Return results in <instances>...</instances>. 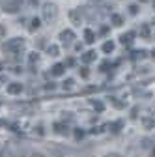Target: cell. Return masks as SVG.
<instances>
[{
    "label": "cell",
    "instance_id": "cell-1",
    "mask_svg": "<svg viewBox=\"0 0 155 157\" xmlns=\"http://www.w3.org/2000/svg\"><path fill=\"white\" fill-rule=\"evenodd\" d=\"M43 19L47 23H51V21H54L56 19V15H58V8H56V4L54 2H47V4H43Z\"/></svg>",
    "mask_w": 155,
    "mask_h": 157
},
{
    "label": "cell",
    "instance_id": "cell-2",
    "mask_svg": "<svg viewBox=\"0 0 155 157\" xmlns=\"http://www.w3.org/2000/svg\"><path fill=\"white\" fill-rule=\"evenodd\" d=\"M23 47H25V39L23 37H13V39H9V41L4 43V51H8V52H19Z\"/></svg>",
    "mask_w": 155,
    "mask_h": 157
},
{
    "label": "cell",
    "instance_id": "cell-3",
    "mask_svg": "<svg viewBox=\"0 0 155 157\" xmlns=\"http://www.w3.org/2000/svg\"><path fill=\"white\" fill-rule=\"evenodd\" d=\"M60 39H62V43L64 45H69L71 41H73V39H75V34H73V30H62L60 32Z\"/></svg>",
    "mask_w": 155,
    "mask_h": 157
},
{
    "label": "cell",
    "instance_id": "cell-4",
    "mask_svg": "<svg viewBox=\"0 0 155 157\" xmlns=\"http://www.w3.org/2000/svg\"><path fill=\"white\" fill-rule=\"evenodd\" d=\"M66 73V64H54L51 67V75L52 77H62Z\"/></svg>",
    "mask_w": 155,
    "mask_h": 157
},
{
    "label": "cell",
    "instance_id": "cell-5",
    "mask_svg": "<svg viewBox=\"0 0 155 157\" xmlns=\"http://www.w3.org/2000/svg\"><path fill=\"white\" fill-rule=\"evenodd\" d=\"M69 19L73 25H81L82 23V15H81V10H71L69 11Z\"/></svg>",
    "mask_w": 155,
    "mask_h": 157
},
{
    "label": "cell",
    "instance_id": "cell-6",
    "mask_svg": "<svg viewBox=\"0 0 155 157\" xmlns=\"http://www.w3.org/2000/svg\"><path fill=\"white\" fill-rule=\"evenodd\" d=\"M6 92H8L9 95H17V94H21V92H23V84H19V82H11V84L6 88Z\"/></svg>",
    "mask_w": 155,
    "mask_h": 157
},
{
    "label": "cell",
    "instance_id": "cell-7",
    "mask_svg": "<svg viewBox=\"0 0 155 157\" xmlns=\"http://www.w3.org/2000/svg\"><path fill=\"white\" fill-rule=\"evenodd\" d=\"M19 8L21 6H19L15 0H9V2L4 4V11H8V13H15V11H19Z\"/></svg>",
    "mask_w": 155,
    "mask_h": 157
},
{
    "label": "cell",
    "instance_id": "cell-8",
    "mask_svg": "<svg viewBox=\"0 0 155 157\" xmlns=\"http://www.w3.org/2000/svg\"><path fill=\"white\" fill-rule=\"evenodd\" d=\"M95 56H97V54H95V51H88V52L82 54V62H84V64H90V62L95 60Z\"/></svg>",
    "mask_w": 155,
    "mask_h": 157
},
{
    "label": "cell",
    "instance_id": "cell-9",
    "mask_svg": "<svg viewBox=\"0 0 155 157\" xmlns=\"http://www.w3.org/2000/svg\"><path fill=\"white\" fill-rule=\"evenodd\" d=\"M133 37H134V32H127V34H122V36H120V41H122L123 45H129V43L133 41Z\"/></svg>",
    "mask_w": 155,
    "mask_h": 157
},
{
    "label": "cell",
    "instance_id": "cell-10",
    "mask_svg": "<svg viewBox=\"0 0 155 157\" xmlns=\"http://www.w3.org/2000/svg\"><path fill=\"white\" fill-rule=\"evenodd\" d=\"M84 41H86V43H93V41H95V34H93V30H90V28L84 30Z\"/></svg>",
    "mask_w": 155,
    "mask_h": 157
},
{
    "label": "cell",
    "instance_id": "cell-11",
    "mask_svg": "<svg viewBox=\"0 0 155 157\" xmlns=\"http://www.w3.org/2000/svg\"><path fill=\"white\" fill-rule=\"evenodd\" d=\"M40 26H41V21H40L37 17H34L32 21H30V26H28V30H30V32H36V30L40 28Z\"/></svg>",
    "mask_w": 155,
    "mask_h": 157
},
{
    "label": "cell",
    "instance_id": "cell-12",
    "mask_svg": "<svg viewBox=\"0 0 155 157\" xmlns=\"http://www.w3.org/2000/svg\"><path fill=\"white\" fill-rule=\"evenodd\" d=\"M112 25H114V26H122V25H123V17L118 15V13H114V15H112Z\"/></svg>",
    "mask_w": 155,
    "mask_h": 157
},
{
    "label": "cell",
    "instance_id": "cell-13",
    "mask_svg": "<svg viewBox=\"0 0 155 157\" xmlns=\"http://www.w3.org/2000/svg\"><path fill=\"white\" fill-rule=\"evenodd\" d=\"M114 51V41H105L103 43V52H112Z\"/></svg>",
    "mask_w": 155,
    "mask_h": 157
},
{
    "label": "cell",
    "instance_id": "cell-14",
    "mask_svg": "<svg viewBox=\"0 0 155 157\" xmlns=\"http://www.w3.org/2000/svg\"><path fill=\"white\" fill-rule=\"evenodd\" d=\"M62 86H64V90H71V88L75 86V81H73V78H66Z\"/></svg>",
    "mask_w": 155,
    "mask_h": 157
},
{
    "label": "cell",
    "instance_id": "cell-15",
    "mask_svg": "<svg viewBox=\"0 0 155 157\" xmlns=\"http://www.w3.org/2000/svg\"><path fill=\"white\" fill-rule=\"evenodd\" d=\"M47 52H49L51 56H58V47H56V45H49V47H47Z\"/></svg>",
    "mask_w": 155,
    "mask_h": 157
},
{
    "label": "cell",
    "instance_id": "cell-16",
    "mask_svg": "<svg viewBox=\"0 0 155 157\" xmlns=\"http://www.w3.org/2000/svg\"><path fill=\"white\" fill-rule=\"evenodd\" d=\"M54 129H56L58 133H66V131H67V125H64V124H54Z\"/></svg>",
    "mask_w": 155,
    "mask_h": 157
},
{
    "label": "cell",
    "instance_id": "cell-17",
    "mask_svg": "<svg viewBox=\"0 0 155 157\" xmlns=\"http://www.w3.org/2000/svg\"><path fill=\"white\" fill-rule=\"evenodd\" d=\"M28 60H30V64H36L37 60H40V54H37V52H30V56H28Z\"/></svg>",
    "mask_w": 155,
    "mask_h": 157
},
{
    "label": "cell",
    "instance_id": "cell-18",
    "mask_svg": "<svg viewBox=\"0 0 155 157\" xmlns=\"http://www.w3.org/2000/svg\"><path fill=\"white\" fill-rule=\"evenodd\" d=\"M146 56V51H134L133 52V58H144Z\"/></svg>",
    "mask_w": 155,
    "mask_h": 157
},
{
    "label": "cell",
    "instance_id": "cell-19",
    "mask_svg": "<svg viewBox=\"0 0 155 157\" xmlns=\"http://www.w3.org/2000/svg\"><path fill=\"white\" fill-rule=\"evenodd\" d=\"M79 73H81V77H82V78H88V77H90V71H88L86 67H82V69H79Z\"/></svg>",
    "mask_w": 155,
    "mask_h": 157
},
{
    "label": "cell",
    "instance_id": "cell-20",
    "mask_svg": "<svg viewBox=\"0 0 155 157\" xmlns=\"http://www.w3.org/2000/svg\"><path fill=\"white\" fill-rule=\"evenodd\" d=\"M129 13H131V15H137V13H138V6H134V4L129 6Z\"/></svg>",
    "mask_w": 155,
    "mask_h": 157
},
{
    "label": "cell",
    "instance_id": "cell-21",
    "mask_svg": "<svg viewBox=\"0 0 155 157\" xmlns=\"http://www.w3.org/2000/svg\"><path fill=\"white\" fill-rule=\"evenodd\" d=\"M93 107H95V109H97V110H99V112H101V110H103V109H105V105H103V103H101V101H93Z\"/></svg>",
    "mask_w": 155,
    "mask_h": 157
},
{
    "label": "cell",
    "instance_id": "cell-22",
    "mask_svg": "<svg viewBox=\"0 0 155 157\" xmlns=\"http://www.w3.org/2000/svg\"><path fill=\"white\" fill-rule=\"evenodd\" d=\"M120 127H122V122H116V124L112 125V131H114V133H118V131H120Z\"/></svg>",
    "mask_w": 155,
    "mask_h": 157
},
{
    "label": "cell",
    "instance_id": "cell-23",
    "mask_svg": "<svg viewBox=\"0 0 155 157\" xmlns=\"http://www.w3.org/2000/svg\"><path fill=\"white\" fill-rule=\"evenodd\" d=\"M140 32H142V36H148V34H149V28H148V25H144Z\"/></svg>",
    "mask_w": 155,
    "mask_h": 157
},
{
    "label": "cell",
    "instance_id": "cell-24",
    "mask_svg": "<svg viewBox=\"0 0 155 157\" xmlns=\"http://www.w3.org/2000/svg\"><path fill=\"white\" fill-rule=\"evenodd\" d=\"M82 135H84L82 131H75V139H82Z\"/></svg>",
    "mask_w": 155,
    "mask_h": 157
},
{
    "label": "cell",
    "instance_id": "cell-25",
    "mask_svg": "<svg viewBox=\"0 0 155 157\" xmlns=\"http://www.w3.org/2000/svg\"><path fill=\"white\" fill-rule=\"evenodd\" d=\"M108 66H110L108 62H103V64H101V71H107V67H108Z\"/></svg>",
    "mask_w": 155,
    "mask_h": 157
},
{
    "label": "cell",
    "instance_id": "cell-26",
    "mask_svg": "<svg viewBox=\"0 0 155 157\" xmlns=\"http://www.w3.org/2000/svg\"><path fill=\"white\" fill-rule=\"evenodd\" d=\"M45 88H47V90H54V84H52V82H49V84H47Z\"/></svg>",
    "mask_w": 155,
    "mask_h": 157
},
{
    "label": "cell",
    "instance_id": "cell-27",
    "mask_svg": "<svg viewBox=\"0 0 155 157\" xmlns=\"http://www.w3.org/2000/svg\"><path fill=\"white\" fill-rule=\"evenodd\" d=\"M28 4H30V6H36V4H37V0H28Z\"/></svg>",
    "mask_w": 155,
    "mask_h": 157
},
{
    "label": "cell",
    "instance_id": "cell-28",
    "mask_svg": "<svg viewBox=\"0 0 155 157\" xmlns=\"http://www.w3.org/2000/svg\"><path fill=\"white\" fill-rule=\"evenodd\" d=\"M32 157H43L41 153H32Z\"/></svg>",
    "mask_w": 155,
    "mask_h": 157
},
{
    "label": "cell",
    "instance_id": "cell-29",
    "mask_svg": "<svg viewBox=\"0 0 155 157\" xmlns=\"http://www.w3.org/2000/svg\"><path fill=\"white\" fill-rule=\"evenodd\" d=\"M15 2H17V4H19V6H21V4H23V0H15Z\"/></svg>",
    "mask_w": 155,
    "mask_h": 157
},
{
    "label": "cell",
    "instance_id": "cell-30",
    "mask_svg": "<svg viewBox=\"0 0 155 157\" xmlns=\"http://www.w3.org/2000/svg\"><path fill=\"white\" fill-rule=\"evenodd\" d=\"M140 2H142V4H146V2H149V0H140Z\"/></svg>",
    "mask_w": 155,
    "mask_h": 157
},
{
    "label": "cell",
    "instance_id": "cell-31",
    "mask_svg": "<svg viewBox=\"0 0 155 157\" xmlns=\"http://www.w3.org/2000/svg\"><path fill=\"white\" fill-rule=\"evenodd\" d=\"M151 56H153V58H155V49H153V52H151Z\"/></svg>",
    "mask_w": 155,
    "mask_h": 157
},
{
    "label": "cell",
    "instance_id": "cell-32",
    "mask_svg": "<svg viewBox=\"0 0 155 157\" xmlns=\"http://www.w3.org/2000/svg\"><path fill=\"white\" fill-rule=\"evenodd\" d=\"M153 8H155V0H153Z\"/></svg>",
    "mask_w": 155,
    "mask_h": 157
}]
</instances>
